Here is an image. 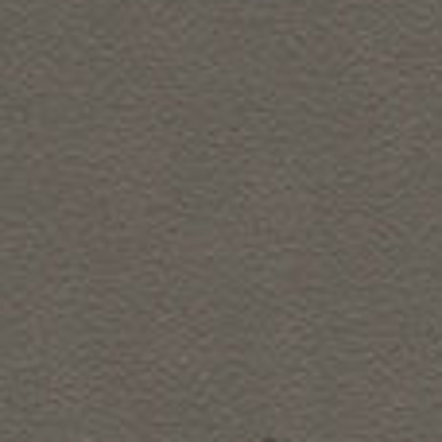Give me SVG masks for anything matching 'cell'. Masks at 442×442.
Returning <instances> with one entry per match:
<instances>
[{"instance_id": "1", "label": "cell", "mask_w": 442, "mask_h": 442, "mask_svg": "<svg viewBox=\"0 0 442 442\" xmlns=\"http://www.w3.org/2000/svg\"><path fill=\"white\" fill-rule=\"evenodd\" d=\"M264 442H272V438H264Z\"/></svg>"}]
</instances>
